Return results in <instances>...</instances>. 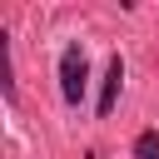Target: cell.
Instances as JSON below:
<instances>
[{"label": "cell", "instance_id": "6da1fadb", "mask_svg": "<svg viewBox=\"0 0 159 159\" xmlns=\"http://www.w3.org/2000/svg\"><path fill=\"white\" fill-rule=\"evenodd\" d=\"M60 89H65L70 104H80V94H84V50L80 45H70L60 55Z\"/></svg>", "mask_w": 159, "mask_h": 159}, {"label": "cell", "instance_id": "7a4b0ae2", "mask_svg": "<svg viewBox=\"0 0 159 159\" xmlns=\"http://www.w3.org/2000/svg\"><path fill=\"white\" fill-rule=\"evenodd\" d=\"M119 80H124V65H119V55L109 60V75H104V94H99V114H109L114 109V99H119Z\"/></svg>", "mask_w": 159, "mask_h": 159}, {"label": "cell", "instance_id": "3957f363", "mask_svg": "<svg viewBox=\"0 0 159 159\" xmlns=\"http://www.w3.org/2000/svg\"><path fill=\"white\" fill-rule=\"evenodd\" d=\"M134 159H159V134H154V129H144V134H139V144H134Z\"/></svg>", "mask_w": 159, "mask_h": 159}]
</instances>
